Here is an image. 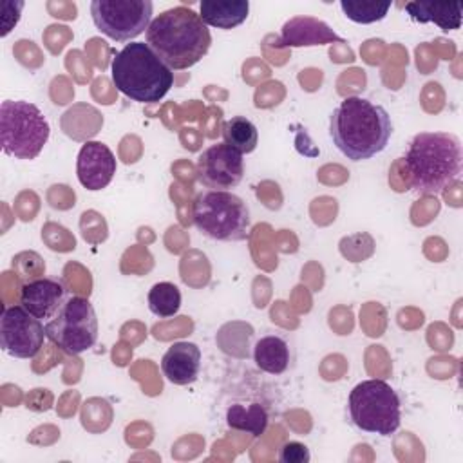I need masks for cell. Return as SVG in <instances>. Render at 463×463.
Wrapping results in <instances>:
<instances>
[{"label":"cell","instance_id":"17","mask_svg":"<svg viewBox=\"0 0 463 463\" xmlns=\"http://www.w3.org/2000/svg\"><path fill=\"white\" fill-rule=\"evenodd\" d=\"M248 14V0H203L199 4V16L208 27L233 29L246 22Z\"/></svg>","mask_w":463,"mask_h":463},{"label":"cell","instance_id":"8","mask_svg":"<svg viewBox=\"0 0 463 463\" xmlns=\"http://www.w3.org/2000/svg\"><path fill=\"white\" fill-rule=\"evenodd\" d=\"M47 338L67 354H81L98 340L94 306L83 297H69L63 307L45 322Z\"/></svg>","mask_w":463,"mask_h":463},{"label":"cell","instance_id":"14","mask_svg":"<svg viewBox=\"0 0 463 463\" xmlns=\"http://www.w3.org/2000/svg\"><path fill=\"white\" fill-rule=\"evenodd\" d=\"M345 43L324 20L315 16H293L289 18L280 31L279 45L280 47H313L326 43Z\"/></svg>","mask_w":463,"mask_h":463},{"label":"cell","instance_id":"6","mask_svg":"<svg viewBox=\"0 0 463 463\" xmlns=\"http://www.w3.org/2000/svg\"><path fill=\"white\" fill-rule=\"evenodd\" d=\"M349 418L356 429L391 436L402 423V398L394 387L383 380H364L347 396Z\"/></svg>","mask_w":463,"mask_h":463},{"label":"cell","instance_id":"9","mask_svg":"<svg viewBox=\"0 0 463 463\" xmlns=\"http://www.w3.org/2000/svg\"><path fill=\"white\" fill-rule=\"evenodd\" d=\"M150 0H92L90 16L98 31L116 42H130L152 22Z\"/></svg>","mask_w":463,"mask_h":463},{"label":"cell","instance_id":"5","mask_svg":"<svg viewBox=\"0 0 463 463\" xmlns=\"http://www.w3.org/2000/svg\"><path fill=\"white\" fill-rule=\"evenodd\" d=\"M195 228L222 242H241L250 237V210L248 204L228 190L201 192L192 206Z\"/></svg>","mask_w":463,"mask_h":463},{"label":"cell","instance_id":"10","mask_svg":"<svg viewBox=\"0 0 463 463\" xmlns=\"http://www.w3.org/2000/svg\"><path fill=\"white\" fill-rule=\"evenodd\" d=\"M45 326L24 306H11L0 317V345L14 358H34L45 338Z\"/></svg>","mask_w":463,"mask_h":463},{"label":"cell","instance_id":"21","mask_svg":"<svg viewBox=\"0 0 463 463\" xmlns=\"http://www.w3.org/2000/svg\"><path fill=\"white\" fill-rule=\"evenodd\" d=\"M146 302L148 309L156 317L168 318L174 317L181 307V291L174 282H157L150 288Z\"/></svg>","mask_w":463,"mask_h":463},{"label":"cell","instance_id":"13","mask_svg":"<svg viewBox=\"0 0 463 463\" xmlns=\"http://www.w3.org/2000/svg\"><path fill=\"white\" fill-rule=\"evenodd\" d=\"M67 286L51 277L31 279L20 288V306L40 320H51L67 302Z\"/></svg>","mask_w":463,"mask_h":463},{"label":"cell","instance_id":"4","mask_svg":"<svg viewBox=\"0 0 463 463\" xmlns=\"http://www.w3.org/2000/svg\"><path fill=\"white\" fill-rule=\"evenodd\" d=\"M114 87L137 103H157L174 85L172 69L145 43H127L110 61Z\"/></svg>","mask_w":463,"mask_h":463},{"label":"cell","instance_id":"16","mask_svg":"<svg viewBox=\"0 0 463 463\" xmlns=\"http://www.w3.org/2000/svg\"><path fill=\"white\" fill-rule=\"evenodd\" d=\"M405 13L411 20L418 24H436L441 31H456L461 27L463 20V4L461 2H432L418 0L407 2Z\"/></svg>","mask_w":463,"mask_h":463},{"label":"cell","instance_id":"1","mask_svg":"<svg viewBox=\"0 0 463 463\" xmlns=\"http://www.w3.org/2000/svg\"><path fill=\"white\" fill-rule=\"evenodd\" d=\"M392 134L389 112L362 96H347L331 112L329 136L351 161L371 159L385 150Z\"/></svg>","mask_w":463,"mask_h":463},{"label":"cell","instance_id":"23","mask_svg":"<svg viewBox=\"0 0 463 463\" xmlns=\"http://www.w3.org/2000/svg\"><path fill=\"white\" fill-rule=\"evenodd\" d=\"M279 459L282 463H307L311 459L309 449L300 441H286L279 449Z\"/></svg>","mask_w":463,"mask_h":463},{"label":"cell","instance_id":"20","mask_svg":"<svg viewBox=\"0 0 463 463\" xmlns=\"http://www.w3.org/2000/svg\"><path fill=\"white\" fill-rule=\"evenodd\" d=\"M224 143L241 154H250L257 148L259 130L251 119L244 116H233L222 123Z\"/></svg>","mask_w":463,"mask_h":463},{"label":"cell","instance_id":"19","mask_svg":"<svg viewBox=\"0 0 463 463\" xmlns=\"http://www.w3.org/2000/svg\"><path fill=\"white\" fill-rule=\"evenodd\" d=\"M268 421H269L268 409L259 402H251L248 405L232 403L226 409V425L233 430H241L251 436H260L264 434Z\"/></svg>","mask_w":463,"mask_h":463},{"label":"cell","instance_id":"2","mask_svg":"<svg viewBox=\"0 0 463 463\" xmlns=\"http://www.w3.org/2000/svg\"><path fill=\"white\" fill-rule=\"evenodd\" d=\"M403 163L418 195H438L461 175V141L450 132H420L411 139Z\"/></svg>","mask_w":463,"mask_h":463},{"label":"cell","instance_id":"7","mask_svg":"<svg viewBox=\"0 0 463 463\" xmlns=\"http://www.w3.org/2000/svg\"><path fill=\"white\" fill-rule=\"evenodd\" d=\"M51 127L43 112L24 99H5L0 105L2 150L14 159H34L43 150Z\"/></svg>","mask_w":463,"mask_h":463},{"label":"cell","instance_id":"3","mask_svg":"<svg viewBox=\"0 0 463 463\" xmlns=\"http://www.w3.org/2000/svg\"><path fill=\"white\" fill-rule=\"evenodd\" d=\"M146 45L172 69H188L206 56L212 34L197 13L184 5L170 7L152 18Z\"/></svg>","mask_w":463,"mask_h":463},{"label":"cell","instance_id":"11","mask_svg":"<svg viewBox=\"0 0 463 463\" xmlns=\"http://www.w3.org/2000/svg\"><path fill=\"white\" fill-rule=\"evenodd\" d=\"M244 177L242 154L226 143L210 145L197 157V179L210 190L235 188Z\"/></svg>","mask_w":463,"mask_h":463},{"label":"cell","instance_id":"22","mask_svg":"<svg viewBox=\"0 0 463 463\" xmlns=\"http://www.w3.org/2000/svg\"><path fill=\"white\" fill-rule=\"evenodd\" d=\"M340 9L354 24H374L387 16L391 2L378 0H340Z\"/></svg>","mask_w":463,"mask_h":463},{"label":"cell","instance_id":"15","mask_svg":"<svg viewBox=\"0 0 463 463\" xmlns=\"http://www.w3.org/2000/svg\"><path fill=\"white\" fill-rule=\"evenodd\" d=\"M161 371L174 385H188L201 371V349L194 342H174L161 358Z\"/></svg>","mask_w":463,"mask_h":463},{"label":"cell","instance_id":"12","mask_svg":"<svg viewBox=\"0 0 463 463\" xmlns=\"http://www.w3.org/2000/svg\"><path fill=\"white\" fill-rule=\"evenodd\" d=\"M114 152L101 141H87L81 145L76 159L78 181L83 188L98 192L112 181L116 174Z\"/></svg>","mask_w":463,"mask_h":463},{"label":"cell","instance_id":"18","mask_svg":"<svg viewBox=\"0 0 463 463\" xmlns=\"http://www.w3.org/2000/svg\"><path fill=\"white\" fill-rule=\"evenodd\" d=\"M255 365L268 374H282L291 364L289 344L279 335L260 336L253 345Z\"/></svg>","mask_w":463,"mask_h":463}]
</instances>
